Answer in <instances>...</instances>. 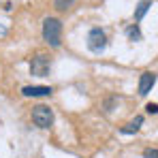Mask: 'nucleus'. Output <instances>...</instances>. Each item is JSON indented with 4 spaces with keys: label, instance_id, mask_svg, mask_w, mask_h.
<instances>
[{
    "label": "nucleus",
    "instance_id": "nucleus-1",
    "mask_svg": "<svg viewBox=\"0 0 158 158\" xmlns=\"http://www.w3.org/2000/svg\"><path fill=\"white\" fill-rule=\"evenodd\" d=\"M60 36H62V22L56 17H47L43 22V39L47 45L58 47L60 45Z\"/></svg>",
    "mask_w": 158,
    "mask_h": 158
},
{
    "label": "nucleus",
    "instance_id": "nucleus-2",
    "mask_svg": "<svg viewBox=\"0 0 158 158\" xmlns=\"http://www.w3.org/2000/svg\"><path fill=\"white\" fill-rule=\"evenodd\" d=\"M32 122H34L39 128H49L53 124V111L47 105L32 107Z\"/></svg>",
    "mask_w": 158,
    "mask_h": 158
},
{
    "label": "nucleus",
    "instance_id": "nucleus-3",
    "mask_svg": "<svg viewBox=\"0 0 158 158\" xmlns=\"http://www.w3.org/2000/svg\"><path fill=\"white\" fill-rule=\"evenodd\" d=\"M49 69H52V58L45 56V53H36L30 62V73L34 77H47Z\"/></svg>",
    "mask_w": 158,
    "mask_h": 158
},
{
    "label": "nucleus",
    "instance_id": "nucleus-4",
    "mask_svg": "<svg viewBox=\"0 0 158 158\" xmlns=\"http://www.w3.org/2000/svg\"><path fill=\"white\" fill-rule=\"evenodd\" d=\"M88 47L92 52H103L107 47V36L101 28H92L90 34H88Z\"/></svg>",
    "mask_w": 158,
    "mask_h": 158
},
{
    "label": "nucleus",
    "instance_id": "nucleus-5",
    "mask_svg": "<svg viewBox=\"0 0 158 158\" xmlns=\"http://www.w3.org/2000/svg\"><path fill=\"white\" fill-rule=\"evenodd\" d=\"M154 83H156V73H143L141 77H139V94L141 96H145L152 88H154Z\"/></svg>",
    "mask_w": 158,
    "mask_h": 158
},
{
    "label": "nucleus",
    "instance_id": "nucleus-6",
    "mask_svg": "<svg viewBox=\"0 0 158 158\" xmlns=\"http://www.w3.org/2000/svg\"><path fill=\"white\" fill-rule=\"evenodd\" d=\"M22 94L24 96H49L52 88H47V85H26L22 90Z\"/></svg>",
    "mask_w": 158,
    "mask_h": 158
},
{
    "label": "nucleus",
    "instance_id": "nucleus-7",
    "mask_svg": "<svg viewBox=\"0 0 158 158\" xmlns=\"http://www.w3.org/2000/svg\"><path fill=\"white\" fill-rule=\"evenodd\" d=\"M152 6V0H141L139 2V6H137V11H135V22H139L145 13H148V9Z\"/></svg>",
    "mask_w": 158,
    "mask_h": 158
},
{
    "label": "nucleus",
    "instance_id": "nucleus-8",
    "mask_svg": "<svg viewBox=\"0 0 158 158\" xmlns=\"http://www.w3.org/2000/svg\"><path fill=\"white\" fill-rule=\"evenodd\" d=\"M141 124H143V118H141V115H137V118H135L132 122H128V124H126V126L122 128V132H137Z\"/></svg>",
    "mask_w": 158,
    "mask_h": 158
},
{
    "label": "nucleus",
    "instance_id": "nucleus-9",
    "mask_svg": "<svg viewBox=\"0 0 158 158\" xmlns=\"http://www.w3.org/2000/svg\"><path fill=\"white\" fill-rule=\"evenodd\" d=\"M75 4V0H53V6L58 9V11H66L69 6H73Z\"/></svg>",
    "mask_w": 158,
    "mask_h": 158
},
{
    "label": "nucleus",
    "instance_id": "nucleus-10",
    "mask_svg": "<svg viewBox=\"0 0 158 158\" xmlns=\"http://www.w3.org/2000/svg\"><path fill=\"white\" fill-rule=\"evenodd\" d=\"M126 32H128V36H131L132 41H135V39H137V41L141 39V32H139V28H137V26H131L128 30H126Z\"/></svg>",
    "mask_w": 158,
    "mask_h": 158
},
{
    "label": "nucleus",
    "instance_id": "nucleus-11",
    "mask_svg": "<svg viewBox=\"0 0 158 158\" xmlns=\"http://www.w3.org/2000/svg\"><path fill=\"white\" fill-rule=\"evenodd\" d=\"M143 158H158V150H154V148H148V150L143 152Z\"/></svg>",
    "mask_w": 158,
    "mask_h": 158
},
{
    "label": "nucleus",
    "instance_id": "nucleus-12",
    "mask_svg": "<svg viewBox=\"0 0 158 158\" xmlns=\"http://www.w3.org/2000/svg\"><path fill=\"white\" fill-rule=\"evenodd\" d=\"M145 111H148V113H158V105H154V103H150V105L145 107Z\"/></svg>",
    "mask_w": 158,
    "mask_h": 158
}]
</instances>
